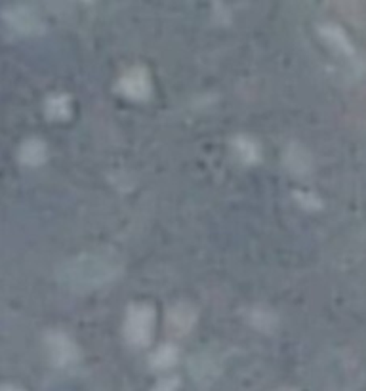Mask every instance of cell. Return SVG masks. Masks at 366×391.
Wrapping results in <instances>:
<instances>
[{
	"mask_svg": "<svg viewBox=\"0 0 366 391\" xmlns=\"http://www.w3.org/2000/svg\"><path fill=\"white\" fill-rule=\"evenodd\" d=\"M120 273V262L111 254L86 252L57 267V281L75 292H88L111 283Z\"/></svg>",
	"mask_w": 366,
	"mask_h": 391,
	"instance_id": "cell-1",
	"label": "cell"
},
{
	"mask_svg": "<svg viewBox=\"0 0 366 391\" xmlns=\"http://www.w3.org/2000/svg\"><path fill=\"white\" fill-rule=\"evenodd\" d=\"M155 329V312L149 305H132L125 319V336L132 346L143 347L149 344Z\"/></svg>",
	"mask_w": 366,
	"mask_h": 391,
	"instance_id": "cell-2",
	"label": "cell"
},
{
	"mask_svg": "<svg viewBox=\"0 0 366 391\" xmlns=\"http://www.w3.org/2000/svg\"><path fill=\"white\" fill-rule=\"evenodd\" d=\"M2 16L6 19V23L19 35H38L44 29V23L36 14V10L25 6V4L8 6L2 12Z\"/></svg>",
	"mask_w": 366,
	"mask_h": 391,
	"instance_id": "cell-3",
	"label": "cell"
},
{
	"mask_svg": "<svg viewBox=\"0 0 366 391\" xmlns=\"http://www.w3.org/2000/svg\"><path fill=\"white\" fill-rule=\"evenodd\" d=\"M46 346L55 366H67L79 359V347L63 332H50L46 338Z\"/></svg>",
	"mask_w": 366,
	"mask_h": 391,
	"instance_id": "cell-4",
	"label": "cell"
},
{
	"mask_svg": "<svg viewBox=\"0 0 366 391\" xmlns=\"http://www.w3.org/2000/svg\"><path fill=\"white\" fill-rule=\"evenodd\" d=\"M118 86L126 98L130 99H147L151 96V79H149V73L142 67H134L125 73Z\"/></svg>",
	"mask_w": 366,
	"mask_h": 391,
	"instance_id": "cell-5",
	"label": "cell"
},
{
	"mask_svg": "<svg viewBox=\"0 0 366 391\" xmlns=\"http://www.w3.org/2000/svg\"><path fill=\"white\" fill-rule=\"evenodd\" d=\"M285 164L286 168L290 170L296 176H305L311 172V157L307 149H304L302 145L292 143L285 153Z\"/></svg>",
	"mask_w": 366,
	"mask_h": 391,
	"instance_id": "cell-6",
	"label": "cell"
},
{
	"mask_svg": "<svg viewBox=\"0 0 366 391\" xmlns=\"http://www.w3.org/2000/svg\"><path fill=\"white\" fill-rule=\"evenodd\" d=\"M19 160L27 166H38L46 160V145L40 140H27L19 147Z\"/></svg>",
	"mask_w": 366,
	"mask_h": 391,
	"instance_id": "cell-7",
	"label": "cell"
},
{
	"mask_svg": "<svg viewBox=\"0 0 366 391\" xmlns=\"http://www.w3.org/2000/svg\"><path fill=\"white\" fill-rule=\"evenodd\" d=\"M195 319H197L195 312H193L189 305H185V303L174 305L168 313V323L174 327V329L179 330V332H187V330H191V327L195 325Z\"/></svg>",
	"mask_w": 366,
	"mask_h": 391,
	"instance_id": "cell-8",
	"label": "cell"
},
{
	"mask_svg": "<svg viewBox=\"0 0 366 391\" xmlns=\"http://www.w3.org/2000/svg\"><path fill=\"white\" fill-rule=\"evenodd\" d=\"M71 113V101L67 96L63 94H57V96H52L46 101V115L54 121H62V118H67Z\"/></svg>",
	"mask_w": 366,
	"mask_h": 391,
	"instance_id": "cell-9",
	"label": "cell"
},
{
	"mask_svg": "<svg viewBox=\"0 0 366 391\" xmlns=\"http://www.w3.org/2000/svg\"><path fill=\"white\" fill-rule=\"evenodd\" d=\"M321 33H322V36H324V38H326V40L334 46V48H338L339 52L348 53V55L353 53V48H351V45H349L348 36L341 33V29H338V27H334V25H326V27H322Z\"/></svg>",
	"mask_w": 366,
	"mask_h": 391,
	"instance_id": "cell-10",
	"label": "cell"
},
{
	"mask_svg": "<svg viewBox=\"0 0 366 391\" xmlns=\"http://www.w3.org/2000/svg\"><path fill=\"white\" fill-rule=\"evenodd\" d=\"M235 151L239 153V157H241L244 162H256L259 159V147L258 143L250 140V138H246V136H239L235 142Z\"/></svg>",
	"mask_w": 366,
	"mask_h": 391,
	"instance_id": "cell-11",
	"label": "cell"
},
{
	"mask_svg": "<svg viewBox=\"0 0 366 391\" xmlns=\"http://www.w3.org/2000/svg\"><path fill=\"white\" fill-rule=\"evenodd\" d=\"M178 361V349L174 346H161L151 357V365L155 368H170Z\"/></svg>",
	"mask_w": 366,
	"mask_h": 391,
	"instance_id": "cell-12",
	"label": "cell"
},
{
	"mask_svg": "<svg viewBox=\"0 0 366 391\" xmlns=\"http://www.w3.org/2000/svg\"><path fill=\"white\" fill-rule=\"evenodd\" d=\"M191 373L195 380H208L214 376V361L208 357H195V361L191 363Z\"/></svg>",
	"mask_w": 366,
	"mask_h": 391,
	"instance_id": "cell-13",
	"label": "cell"
},
{
	"mask_svg": "<svg viewBox=\"0 0 366 391\" xmlns=\"http://www.w3.org/2000/svg\"><path fill=\"white\" fill-rule=\"evenodd\" d=\"M176 388H178L176 380H170V382H162L155 391H176Z\"/></svg>",
	"mask_w": 366,
	"mask_h": 391,
	"instance_id": "cell-14",
	"label": "cell"
}]
</instances>
